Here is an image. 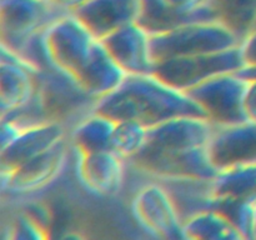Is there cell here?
I'll use <instances>...</instances> for the list:
<instances>
[{"label":"cell","mask_w":256,"mask_h":240,"mask_svg":"<svg viewBox=\"0 0 256 240\" xmlns=\"http://www.w3.org/2000/svg\"><path fill=\"white\" fill-rule=\"evenodd\" d=\"M52 2L54 4H56L58 6L62 8V9L66 10V12H72L74 8H76L78 5L84 2L85 0H52Z\"/></svg>","instance_id":"29"},{"label":"cell","mask_w":256,"mask_h":240,"mask_svg":"<svg viewBox=\"0 0 256 240\" xmlns=\"http://www.w3.org/2000/svg\"><path fill=\"white\" fill-rule=\"evenodd\" d=\"M112 59L129 74H152L155 62L152 32L142 22H132L100 39Z\"/></svg>","instance_id":"13"},{"label":"cell","mask_w":256,"mask_h":240,"mask_svg":"<svg viewBox=\"0 0 256 240\" xmlns=\"http://www.w3.org/2000/svg\"><path fill=\"white\" fill-rule=\"evenodd\" d=\"M155 180L162 182L172 195L182 224L185 220L202 210L214 209L216 202L214 192V179L162 178Z\"/></svg>","instance_id":"18"},{"label":"cell","mask_w":256,"mask_h":240,"mask_svg":"<svg viewBox=\"0 0 256 240\" xmlns=\"http://www.w3.org/2000/svg\"><path fill=\"white\" fill-rule=\"evenodd\" d=\"M240 49L245 65H256V28L242 38Z\"/></svg>","instance_id":"26"},{"label":"cell","mask_w":256,"mask_h":240,"mask_svg":"<svg viewBox=\"0 0 256 240\" xmlns=\"http://www.w3.org/2000/svg\"><path fill=\"white\" fill-rule=\"evenodd\" d=\"M70 12L92 35L102 39L120 28L140 22L144 12V0H85Z\"/></svg>","instance_id":"15"},{"label":"cell","mask_w":256,"mask_h":240,"mask_svg":"<svg viewBox=\"0 0 256 240\" xmlns=\"http://www.w3.org/2000/svg\"><path fill=\"white\" fill-rule=\"evenodd\" d=\"M68 156L69 145L64 139L10 172H2V190L15 195H29L45 189L62 174Z\"/></svg>","instance_id":"10"},{"label":"cell","mask_w":256,"mask_h":240,"mask_svg":"<svg viewBox=\"0 0 256 240\" xmlns=\"http://www.w3.org/2000/svg\"><path fill=\"white\" fill-rule=\"evenodd\" d=\"M255 239H256V206H255Z\"/></svg>","instance_id":"30"},{"label":"cell","mask_w":256,"mask_h":240,"mask_svg":"<svg viewBox=\"0 0 256 240\" xmlns=\"http://www.w3.org/2000/svg\"><path fill=\"white\" fill-rule=\"evenodd\" d=\"M68 128L59 122H39L22 128L18 136L0 149L2 172H8L26 160L46 152L58 142L66 139Z\"/></svg>","instance_id":"17"},{"label":"cell","mask_w":256,"mask_h":240,"mask_svg":"<svg viewBox=\"0 0 256 240\" xmlns=\"http://www.w3.org/2000/svg\"><path fill=\"white\" fill-rule=\"evenodd\" d=\"M152 32L155 62L178 56L224 52L242 44V38L220 19L202 20Z\"/></svg>","instance_id":"2"},{"label":"cell","mask_w":256,"mask_h":240,"mask_svg":"<svg viewBox=\"0 0 256 240\" xmlns=\"http://www.w3.org/2000/svg\"><path fill=\"white\" fill-rule=\"evenodd\" d=\"M254 28H256V22H255V25H254Z\"/></svg>","instance_id":"31"},{"label":"cell","mask_w":256,"mask_h":240,"mask_svg":"<svg viewBox=\"0 0 256 240\" xmlns=\"http://www.w3.org/2000/svg\"><path fill=\"white\" fill-rule=\"evenodd\" d=\"M149 126L136 120H116L112 138V150L129 162L146 146Z\"/></svg>","instance_id":"22"},{"label":"cell","mask_w":256,"mask_h":240,"mask_svg":"<svg viewBox=\"0 0 256 240\" xmlns=\"http://www.w3.org/2000/svg\"><path fill=\"white\" fill-rule=\"evenodd\" d=\"M219 19L240 38L249 34L256 22V0H214Z\"/></svg>","instance_id":"23"},{"label":"cell","mask_w":256,"mask_h":240,"mask_svg":"<svg viewBox=\"0 0 256 240\" xmlns=\"http://www.w3.org/2000/svg\"><path fill=\"white\" fill-rule=\"evenodd\" d=\"M210 158L218 172L238 165L256 164V122L215 125L209 145Z\"/></svg>","instance_id":"14"},{"label":"cell","mask_w":256,"mask_h":240,"mask_svg":"<svg viewBox=\"0 0 256 240\" xmlns=\"http://www.w3.org/2000/svg\"><path fill=\"white\" fill-rule=\"evenodd\" d=\"M184 239L240 240L244 239L238 228L216 209H208L192 215L182 224Z\"/></svg>","instance_id":"20"},{"label":"cell","mask_w":256,"mask_h":240,"mask_svg":"<svg viewBox=\"0 0 256 240\" xmlns=\"http://www.w3.org/2000/svg\"><path fill=\"white\" fill-rule=\"evenodd\" d=\"M244 65L239 45L224 52L162 60L155 65L154 74L172 86L188 92L215 75L238 72Z\"/></svg>","instance_id":"6"},{"label":"cell","mask_w":256,"mask_h":240,"mask_svg":"<svg viewBox=\"0 0 256 240\" xmlns=\"http://www.w3.org/2000/svg\"><path fill=\"white\" fill-rule=\"evenodd\" d=\"M244 112L248 120L256 122V82H248L244 96Z\"/></svg>","instance_id":"27"},{"label":"cell","mask_w":256,"mask_h":240,"mask_svg":"<svg viewBox=\"0 0 256 240\" xmlns=\"http://www.w3.org/2000/svg\"><path fill=\"white\" fill-rule=\"evenodd\" d=\"M132 214L139 226L156 239H184L176 205L166 188L156 180L140 188L135 194Z\"/></svg>","instance_id":"8"},{"label":"cell","mask_w":256,"mask_h":240,"mask_svg":"<svg viewBox=\"0 0 256 240\" xmlns=\"http://www.w3.org/2000/svg\"><path fill=\"white\" fill-rule=\"evenodd\" d=\"M215 124L206 116L180 115L149 128L146 146L139 155L165 154L208 146Z\"/></svg>","instance_id":"9"},{"label":"cell","mask_w":256,"mask_h":240,"mask_svg":"<svg viewBox=\"0 0 256 240\" xmlns=\"http://www.w3.org/2000/svg\"><path fill=\"white\" fill-rule=\"evenodd\" d=\"M40 40L46 68L64 72L74 82L89 64L100 42L70 12L55 19L42 32Z\"/></svg>","instance_id":"3"},{"label":"cell","mask_w":256,"mask_h":240,"mask_svg":"<svg viewBox=\"0 0 256 240\" xmlns=\"http://www.w3.org/2000/svg\"><path fill=\"white\" fill-rule=\"evenodd\" d=\"M116 120L92 110L70 129L72 149L79 152L112 150V138Z\"/></svg>","instance_id":"19"},{"label":"cell","mask_w":256,"mask_h":240,"mask_svg":"<svg viewBox=\"0 0 256 240\" xmlns=\"http://www.w3.org/2000/svg\"><path fill=\"white\" fill-rule=\"evenodd\" d=\"M94 110L115 120H136L149 128L180 115L206 116L186 92L154 72L126 75L116 89L98 100Z\"/></svg>","instance_id":"1"},{"label":"cell","mask_w":256,"mask_h":240,"mask_svg":"<svg viewBox=\"0 0 256 240\" xmlns=\"http://www.w3.org/2000/svg\"><path fill=\"white\" fill-rule=\"evenodd\" d=\"M38 66L18 52L2 45L0 109L2 118L29 104L38 90Z\"/></svg>","instance_id":"12"},{"label":"cell","mask_w":256,"mask_h":240,"mask_svg":"<svg viewBox=\"0 0 256 240\" xmlns=\"http://www.w3.org/2000/svg\"><path fill=\"white\" fill-rule=\"evenodd\" d=\"M255 202L218 199L214 209L222 212L242 232L244 239H255Z\"/></svg>","instance_id":"24"},{"label":"cell","mask_w":256,"mask_h":240,"mask_svg":"<svg viewBox=\"0 0 256 240\" xmlns=\"http://www.w3.org/2000/svg\"><path fill=\"white\" fill-rule=\"evenodd\" d=\"M218 199L249 200L256 202V164L222 169L214 178Z\"/></svg>","instance_id":"21"},{"label":"cell","mask_w":256,"mask_h":240,"mask_svg":"<svg viewBox=\"0 0 256 240\" xmlns=\"http://www.w3.org/2000/svg\"><path fill=\"white\" fill-rule=\"evenodd\" d=\"M65 12L52 0H0L2 45L22 55L35 36Z\"/></svg>","instance_id":"4"},{"label":"cell","mask_w":256,"mask_h":240,"mask_svg":"<svg viewBox=\"0 0 256 240\" xmlns=\"http://www.w3.org/2000/svg\"><path fill=\"white\" fill-rule=\"evenodd\" d=\"M38 95L48 120L59 122L69 130L94 110L98 99L85 92L76 82L52 68H44L36 74Z\"/></svg>","instance_id":"5"},{"label":"cell","mask_w":256,"mask_h":240,"mask_svg":"<svg viewBox=\"0 0 256 240\" xmlns=\"http://www.w3.org/2000/svg\"><path fill=\"white\" fill-rule=\"evenodd\" d=\"M132 166L152 179L196 178L214 179L218 169L212 164L208 146L165 154L139 155L129 160Z\"/></svg>","instance_id":"11"},{"label":"cell","mask_w":256,"mask_h":240,"mask_svg":"<svg viewBox=\"0 0 256 240\" xmlns=\"http://www.w3.org/2000/svg\"><path fill=\"white\" fill-rule=\"evenodd\" d=\"M248 80L236 72L215 75L186 92L215 125H230L246 122L244 96Z\"/></svg>","instance_id":"7"},{"label":"cell","mask_w":256,"mask_h":240,"mask_svg":"<svg viewBox=\"0 0 256 240\" xmlns=\"http://www.w3.org/2000/svg\"><path fill=\"white\" fill-rule=\"evenodd\" d=\"M75 152L78 179L88 192L99 196H114L122 190L126 160L112 150Z\"/></svg>","instance_id":"16"},{"label":"cell","mask_w":256,"mask_h":240,"mask_svg":"<svg viewBox=\"0 0 256 240\" xmlns=\"http://www.w3.org/2000/svg\"><path fill=\"white\" fill-rule=\"evenodd\" d=\"M236 72L248 82H256V65H244Z\"/></svg>","instance_id":"28"},{"label":"cell","mask_w":256,"mask_h":240,"mask_svg":"<svg viewBox=\"0 0 256 240\" xmlns=\"http://www.w3.org/2000/svg\"><path fill=\"white\" fill-rule=\"evenodd\" d=\"M45 225L32 216L29 212L18 214L10 225L9 239L12 240H38L46 238Z\"/></svg>","instance_id":"25"}]
</instances>
